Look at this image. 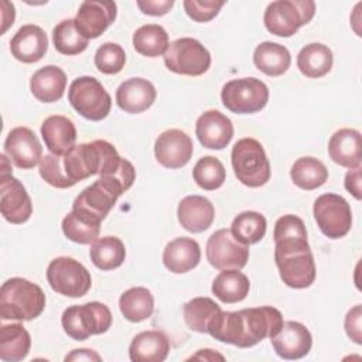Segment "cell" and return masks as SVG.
<instances>
[{
	"instance_id": "obj_10",
	"label": "cell",
	"mask_w": 362,
	"mask_h": 362,
	"mask_svg": "<svg viewBox=\"0 0 362 362\" xmlns=\"http://www.w3.org/2000/svg\"><path fill=\"white\" fill-rule=\"evenodd\" d=\"M0 211L6 221L10 223H24L33 214L31 198L24 185L11 175V167L6 154L0 156Z\"/></svg>"
},
{
	"instance_id": "obj_30",
	"label": "cell",
	"mask_w": 362,
	"mask_h": 362,
	"mask_svg": "<svg viewBox=\"0 0 362 362\" xmlns=\"http://www.w3.org/2000/svg\"><path fill=\"white\" fill-rule=\"evenodd\" d=\"M253 62L263 74L269 76H280L290 68L291 55L284 45L264 41L256 47Z\"/></svg>"
},
{
	"instance_id": "obj_49",
	"label": "cell",
	"mask_w": 362,
	"mask_h": 362,
	"mask_svg": "<svg viewBox=\"0 0 362 362\" xmlns=\"http://www.w3.org/2000/svg\"><path fill=\"white\" fill-rule=\"evenodd\" d=\"M191 359H208V361H214V359H221L223 361V356L219 354H214L212 349H199L198 354H195L194 356H191Z\"/></svg>"
},
{
	"instance_id": "obj_14",
	"label": "cell",
	"mask_w": 362,
	"mask_h": 362,
	"mask_svg": "<svg viewBox=\"0 0 362 362\" xmlns=\"http://www.w3.org/2000/svg\"><path fill=\"white\" fill-rule=\"evenodd\" d=\"M116 3L110 0H86L79 6L75 27L86 38H98L116 18Z\"/></svg>"
},
{
	"instance_id": "obj_11",
	"label": "cell",
	"mask_w": 362,
	"mask_h": 362,
	"mask_svg": "<svg viewBox=\"0 0 362 362\" xmlns=\"http://www.w3.org/2000/svg\"><path fill=\"white\" fill-rule=\"evenodd\" d=\"M320 230L329 239L344 238L352 226V212L348 201L338 194L320 195L313 206Z\"/></svg>"
},
{
	"instance_id": "obj_27",
	"label": "cell",
	"mask_w": 362,
	"mask_h": 362,
	"mask_svg": "<svg viewBox=\"0 0 362 362\" xmlns=\"http://www.w3.org/2000/svg\"><path fill=\"white\" fill-rule=\"evenodd\" d=\"M328 154L341 167H361V133L355 129L337 130L328 141Z\"/></svg>"
},
{
	"instance_id": "obj_12",
	"label": "cell",
	"mask_w": 362,
	"mask_h": 362,
	"mask_svg": "<svg viewBox=\"0 0 362 362\" xmlns=\"http://www.w3.org/2000/svg\"><path fill=\"white\" fill-rule=\"evenodd\" d=\"M206 259L218 270H240L249 260V246L240 243L230 229H219L206 242Z\"/></svg>"
},
{
	"instance_id": "obj_39",
	"label": "cell",
	"mask_w": 362,
	"mask_h": 362,
	"mask_svg": "<svg viewBox=\"0 0 362 362\" xmlns=\"http://www.w3.org/2000/svg\"><path fill=\"white\" fill-rule=\"evenodd\" d=\"M266 218L256 211H245L239 214L230 226L232 235L243 245H253L263 239L266 233Z\"/></svg>"
},
{
	"instance_id": "obj_31",
	"label": "cell",
	"mask_w": 362,
	"mask_h": 362,
	"mask_svg": "<svg viewBox=\"0 0 362 362\" xmlns=\"http://www.w3.org/2000/svg\"><path fill=\"white\" fill-rule=\"evenodd\" d=\"M250 283L246 274L236 269L222 270L212 281V293L226 304L242 301L249 294Z\"/></svg>"
},
{
	"instance_id": "obj_41",
	"label": "cell",
	"mask_w": 362,
	"mask_h": 362,
	"mask_svg": "<svg viewBox=\"0 0 362 362\" xmlns=\"http://www.w3.org/2000/svg\"><path fill=\"white\" fill-rule=\"evenodd\" d=\"M194 181L206 191H214L222 187L226 178V170L219 158L205 156L199 158L192 170Z\"/></svg>"
},
{
	"instance_id": "obj_5",
	"label": "cell",
	"mask_w": 362,
	"mask_h": 362,
	"mask_svg": "<svg viewBox=\"0 0 362 362\" xmlns=\"http://www.w3.org/2000/svg\"><path fill=\"white\" fill-rule=\"evenodd\" d=\"M315 13L313 0H277L272 1L263 16L269 33L279 37H291L298 28L310 23Z\"/></svg>"
},
{
	"instance_id": "obj_18",
	"label": "cell",
	"mask_w": 362,
	"mask_h": 362,
	"mask_svg": "<svg viewBox=\"0 0 362 362\" xmlns=\"http://www.w3.org/2000/svg\"><path fill=\"white\" fill-rule=\"evenodd\" d=\"M195 133L204 147L222 150L233 137V124L226 115L212 109L204 112L197 119Z\"/></svg>"
},
{
	"instance_id": "obj_1",
	"label": "cell",
	"mask_w": 362,
	"mask_h": 362,
	"mask_svg": "<svg viewBox=\"0 0 362 362\" xmlns=\"http://www.w3.org/2000/svg\"><path fill=\"white\" fill-rule=\"evenodd\" d=\"M283 322L281 313L267 305L239 311H221L211 320L208 334L221 342L250 348L264 338L276 337Z\"/></svg>"
},
{
	"instance_id": "obj_17",
	"label": "cell",
	"mask_w": 362,
	"mask_h": 362,
	"mask_svg": "<svg viewBox=\"0 0 362 362\" xmlns=\"http://www.w3.org/2000/svg\"><path fill=\"white\" fill-rule=\"evenodd\" d=\"M280 279L291 288L310 287L315 280V263L311 249L274 256Z\"/></svg>"
},
{
	"instance_id": "obj_44",
	"label": "cell",
	"mask_w": 362,
	"mask_h": 362,
	"mask_svg": "<svg viewBox=\"0 0 362 362\" xmlns=\"http://www.w3.org/2000/svg\"><path fill=\"white\" fill-rule=\"evenodd\" d=\"M185 13L198 23H206L212 20L219 10L223 7L225 1L221 0H185L184 3Z\"/></svg>"
},
{
	"instance_id": "obj_7",
	"label": "cell",
	"mask_w": 362,
	"mask_h": 362,
	"mask_svg": "<svg viewBox=\"0 0 362 362\" xmlns=\"http://www.w3.org/2000/svg\"><path fill=\"white\" fill-rule=\"evenodd\" d=\"M223 106L239 115L260 112L269 100V89L257 78H240L226 82L221 90Z\"/></svg>"
},
{
	"instance_id": "obj_32",
	"label": "cell",
	"mask_w": 362,
	"mask_h": 362,
	"mask_svg": "<svg viewBox=\"0 0 362 362\" xmlns=\"http://www.w3.org/2000/svg\"><path fill=\"white\" fill-rule=\"evenodd\" d=\"M31 346L28 331L21 324L1 325L0 328V359L4 362L23 361Z\"/></svg>"
},
{
	"instance_id": "obj_47",
	"label": "cell",
	"mask_w": 362,
	"mask_h": 362,
	"mask_svg": "<svg viewBox=\"0 0 362 362\" xmlns=\"http://www.w3.org/2000/svg\"><path fill=\"white\" fill-rule=\"evenodd\" d=\"M345 188H346V191H349L356 199H361V198H362V192H361V167L351 168V170L345 174Z\"/></svg>"
},
{
	"instance_id": "obj_46",
	"label": "cell",
	"mask_w": 362,
	"mask_h": 362,
	"mask_svg": "<svg viewBox=\"0 0 362 362\" xmlns=\"http://www.w3.org/2000/svg\"><path fill=\"white\" fill-rule=\"evenodd\" d=\"M174 6V0H146L137 1V7L148 16H164Z\"/></svg>"
},
{
	"instance_id": "obj_48",
	"label": "cell",
	"mask_w": 362,
	"mask_h": 362,
	"mask_svg": "<svg viewBox=\"0 0 362 362\" xmlns=\"http://www.w3.org/2000/svg\"><path fill=\"white\" fill-rule=\"evenodd\" d=\"M102 358L92 349H74L65 356V361H100Z\"/></svg>"
},
{
	"instance_id": "obj_25",
	"label": "cell",
	"mask_w": 362,
	"mask_h": 362,
	"mask_svg": "<svg viewBox=\"0 0 362 362\" xmlns=\"http://www.w3.org/2000/svg\"><path fill=\"white\" fill-rule=\"evenodd\" d=\"M201 249L192 238H177L171 240L163 252V263L171 273H187L198 266Z\"/></svg>"
},
{
	"instance_id": "obj_20",
	"label": "cell",
	"mask_w": 362,
	"mask_h": 362,
	"mask_svg": "<svg viewBox=\"0 0 362 362\" xmlns=\"http://www.w3.org/2000/svg\"><path fill=\"white\" fill-rule=\"evenodd\" d=\"M274 256L310 250L305 225L296 215H283L274 223Z\"/></svg>"
},
{
	"instance_id": "obj_19",
	"label": "cell",
	"mask_w": 362,
	"mask_h": 362,
	"mask_svg": "<svg viewBox=\"0 0 362 362\" xmlns=\"http://www.w3.org/2000/svg\"><path fill=\"white\" fill-rule=\"evenodd\" d=\"M276 354L283 359H300L305 356L313 346L311 332L305 325L297 321H286L280 332L270 338Z\"/></svg>"
},
{
	"instance_id": "obj_42",
	"label": "cell",
	"mask_w": 362,
	"mask_h": 362,
	"mask_svg": "<svg viewBox=\"0 0 362 362\" xmlns=\"http://www.w3.org/2000/svg\"><path fill=\"white\" fill-rule=\"evenodd\" d=\"M126 54L119 44L105 42L95 52V65L102 74H119L123 69Z\"/></svg>"
},
{
	"instance_id": "obj_13",
	"label": "cell",
	"mask_w": 362,
	"mask_h": 362,
	"mask_svg": "<svg viewBox=\"0 0 362 362\" xmlns=\"http://www.w3.org/2000/svg\"><path fill=\"white\" fill-rule=\"evenodd\" d=\"M123 192L124 189L115 180L99 177L75 198L72 208L82 209L103 221Z\"/></svg>"
},
{
	"instance_id": "obj_6",
	"label": "cell",
	"mask_w": 362,
	"mask_h": 362,
	"mask_svg": "<svg viewBox=\"0 0 362 362\" xmlns=\"http://www.w3.org/2000/svg\"><path fill=\"white\" fill-rule=\"evenodd\" d=\"M68 100L81 116L93 122L105 119L112 107L110 95L93 76L76 78L69 86Z\"/></svg>"
},
{
	"instance_id": "obj_23",
	"label": "cell",
	"mask_w": 362,
	"mask_h": 362,
	"mask_svg": "<svg viewBox=\"0 0 362 362\" xmlns=\"http://www.w3.org/2000/svg\"><path fill=\"white\" fill-rule=\"evenodd\" d=\"M178 222L181 226L192 233L206 230L215 218V208L212 202L201 195H188L182 198L177 209Z\"/></svg>"
},
{
	"instance_id": "obj_33",
	"label": "cell",
	"mask_w": 362,
	"mask_h": 362,
	"mask_svg": "<svg viewBox=\"0 0 362 362\" xmlns=\"http://www.w3.org/2000/svg\"><path fill=\"white\" fill-rule=\"evenodd\" d=\"M334 57L331 49L320 42H313L301 48L297 55V66L307 78H321L332 68Z\"/></svg>"
},
{
	"instance_id": "obj_26",
	"label": "cell",
	"mask_w": 362,
	"mask_h": 362,
	"mask_svg": "<svg viewBox=\"0 0 362 362\" xmlns=\"http://www.w3.org/2000/svg\"><path fill=\"white\" fill-rule=\"evenodd\" d=\"M170 352L167 335L158 329L137 334L129 346V356L133 362H163Z\"/></svg>"
},
{
	"instance_id": "obj_34",
	"label": "cell",
	"mask_w": 362,
	"mask_h": 362,
	"mask_svg": "<svg viewBox=\"0 0 362 362\" xmlns=\"http://www.w3.org/2000/svg\"><path fill=\"white\" fill-rule=\"evenodd\" d=\"M119 308L126 320L140 322L151 317L154 311V297L146 287H132L120 296Z\"/></svg>"
},
{
	"instance_id": "obj_29",
	"label": "cell",
	"mask_w": 362,
	"mask_h": 362,
	"mask_svg": "<svg viewBox=\"0 0 362 362\" xmlns=\"http://www.w3.org/2000/svg\"><path fill=\"white\" fill-rule=\"evenodd\" d=\"M100 219L82 211L78 208H72V211L62 221V232L64 235L81 245H88L96 240L100 232Z\"/></svg>"
},
{
	"instance_id": "obj_4",
	"label": "cell",
	"mask_w": 362,
	"mask_h": 362,
	"mask_svg": "<svg viewBox=\"0 0 362 362\" xmlns=\"http://www.w3.org/2000/svg\"><path fill=\"white\" fill-rule=\"evenodd\" d=\"M61 324L72 339L83 341L90 335L106 332L112 325V313L99 301L71 305L62 313Z\"/></svg>"
},
{
	"instance_id": "obj_38",
	"label": "cell",
	"mask_w": 362,
	"mask_h": 362,
	"mask_svg": "<svg viewBox=\"0 0 362 362\" xmlns=\"http://www.w3.org/2000/svg\"><path fill=\"white\" fill-rule=\"evenodd\" d=\"M221 307L209 297H195L184 305V321L195 332L206 334L211 320L219 314Z\"/></svg>"
},
{
	"instance_id": "obj_43",
	"label": "cell",
	"mask_w": 362,
	"mask_h": 362,
	"mask_svg": "<svg viewBox=\"0 0 362 362\" xmlns=\"http://www.w3.org/2000/svg\"><path fill=\"white\" fill-rule=\"evenodd\" d=\"M40 175L45 182L55 188H71L74 182L66 177L62 167V156L47 154L40 161Z\"/></svg>"
},
{
	"instance_id": "obj_40",
	"label": "cell",
	"mask_w": 362,
	"mask_h": 362,
	"mask_svg": "<svg viewBox=\"0 0 362 362\" xmlns=\"http://www.w3.org/2000/svg\"><path fill=\"white\" fill-rule=\"evenodd\" d=\"M54 47L59 54L76 55L88 48V41L75 27V20L68 18L58 23L52 30Z\"/></svg>"
},
{
	"instance_id": "obj_15",
	"label": "cell",
	"mask_w": 362,
	"mask_h": 362,
	"mask_svg": "<svg viewBox=\"0 0 362 362\" xmlns=\"http://www.w3.org/2000/svg\"><path fill=\"white\" fill-rule=\"evenodd\" d=\"M4 154L23 170L34 168L42 156V146L35 133L24 126L14 127L6 137Z\"/></svg>"
},
{
	"instance_id": "obj_24",
	"label": "cell",
	"mask_w": 362,
	"mask_h": 362,
	"mask_svg": "<svg viewBox=\"0 0 362 362\" xmlns=\"http://www.w3.org/2000/svg\"><path fill=\"white\" fill-rule=\"evenodd\" d=\"M41 136L52 154L65 156L75 146L76 129L71 119L54 115L42 122Z\"/></svg>"
},
{
	"instance_id": "obj_28",
	"label": "cell",
	"mask_w": 362,
	"mask_h": 362,
	"mask_svg": "<svg viewBox=\"0 0 362 362\" xmlns=\"http://www.w3.org/2000/svg\"><path fill=\"white\" fill-rule=\"evenodd\" d=\"M66 86L65 72L55 66L47 65L34 72L30 81V89L35 99L44 103H52L62 98Z\"/></svg>"
},
{
	"instance_id": "obj_2",
	"label": "cell",
	"mask_w": 362,
	"mask_h": 362,
	"mask_svg": "<svg viewBox=\"0 0 362 362\" xmlns=\"http://www.w3.org/2000/svg\"><path fill=\"white\" fill-rule=\"evenodd\" d=\"M45 307V294L40 286L13 277L3 283L0 291L1 320L30 321L37 318Z\"/></svg>"
},
{
	"instance_id": "obj_3",
	"label": "cell",
	"mask_w": 362,
	"mask_h": 362,
	"mask_svg": "<svg viewBox=\"0 0 362 362\" xmlns=\"http://www.w3.org/2000/svg\"><path fill=\"white\" fill-rule=\"evenodd\" d=\"M230 158L235 175L243 185L257 188L270 180V163L263 146L256 139L238 140L232 147Z\"/></svg>"
},
{
	"instance_id": "obj_36",
	"label": "cell",
	"mask_w": 362,
	"mask_h": 362,
	"mask_svg": "<svg viewBox=\"0 0 362 362\" xmlns=\"http://www.w3.org/2000/svg\"><path fill=\"white\" fill-rule=\"evenodd\" d=\"M290 177L298 188L311 191L325 184L328 180V170L318 158L301 157L293 164Z\"/></svg>"
},
{
	"instance_id": "obj_45",
	"label": "cell",
	"mask_w": 362,
	"mask_h": 362,
	"mask_svg": "<svg viewBox=\"0 0 362 362\" xmlns=\"http://www.w3.org/2000/svg\"><path fill=\"white\" fill-rule=\"evenodd\" d=\"M361 318H362V308L361 305H355L346 313L345 317V331L346 335L355 342V344H362V334H361Z\"/></svg>"
},
{
	"instance_id": "obj_35",
	"label": "cell",
	"mask_w": 362,
	"mask_h": 362,
	"mask_svg": "<svg viewBox=\"0 0 362 362\" xmlns=\"http://www.w3.org/2000/svg\"><path fill=\"white\" fill-rule=\"evenodd\" d=\"M92 263L100 270H113L122 266L126 257L123 242L116 236H103L92 242L89 249Z\"/></svg>"
},
{
	"instance_id": "obj_16",
	"label": "cell",
	"mask_w": 362,
	"mask_h": 362,
	"mask_svg": "<svg viewBox=\"0 0 362 362\" xmlns=\"http://www.w3.org/2000/svg\"><path fill=\"white\" fill-rule=\"evenodd\" d=\"M194 144L191 137L180 130L170 129L163 132L154 143V156L165 168H181L192 157Z\"/></svg>"
},
{
	"instance_id": "obj_21",
	"label": "cell",
	"mask_w": 362,
	"mask_h": 362,
	"mask_svg": "<svg viewBox=\"0 0 362 362\" xmlns=\"http://www.w3.org/2000/svg\"><path fill=\"white\" fill-rule=\"evenodd\" d=\"M10 49L13 57L24 64L37 62L48 49L47 34L35 24H25L11 38Z\"/></svg>"
},
{
	"instance_id": "obj_8",
	"label": "cell",
	"mask_w": 362,
	"mask_h": 362,
	"mask_svg": "<svg viewBox=\"0 0 362 362\" xmlns=\"http://www.w3.org/2000/svg\"><path fill=\"white\" fill-rule=\"evenodd\" d=\"M164 64L171 72L199 76L211 66V54L198 40L182 37L168 44Z\"/></svg>"
},
{
	"instance_id": "obj_9",
	"label": "cell",
	"mask_w": 362,
	"mask_h": 362,
	"mask_svg": "<svg viewBox=\"0 0 362 362\" xmlns=\"http://www.w3.org/2000/svg\"><path fill=\"white\" fill-rule=\"evenodd\" d=\"M47 280L54 291L74 298L85 296L92 286L88 269L78 260L68 256L55 257L49 262Z\"/></svg>"
},
{
	"instance_id": "obj_37",
	"label": "cell",
	"mask_w": 362,
	"mask_h": 362,
	"mask_svg": "<svg viewBox=\"0 0 362 362\" xmlns=\"http://www.w3.org/2000/svg\"><path fill=\"white\" fill-rule=\"evenodd\" d=\"M168 44V34L158 24L141 25L133 34V47L144 57L156 58L164 55Z\"/></svg>"
},
{
	"instance_id": "obj_22",
	"label": "cell",
	"mask_w": 362,
	"mask_h": 362,
	"mask_svg": "<svg viewBox=\"0 0 362 362\" xmlns=\"http://www.w3.org/2000/svg\"><path fill=\"white\" fill-rule=\"evenodd\" d=\"M154 85L144 78H130L122 82L116 90L117 106L132 115L147 110L156 100Z\"/></svg>"
}]
</instances>
